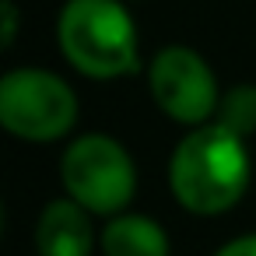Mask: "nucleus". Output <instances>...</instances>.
<instances>
[{
    "label": "nucleus",
    "instance_id": "f257e3e1",
    "mask_svg": "<svg viewBox=\"0 0 256 256\" xmlns=\"http://www.w3.org/2000/svg\"><path fill=\"white\" fill-rule=\"evenodd\" d=\"M168 186L193 214H224L249 186V151L238 134L221 123L193 126L172 151Z\"/></svg>",
    "mask_w": 256,
    "mask_h": 256
},
{
    "label": "nucleus",
    "instance_id": "f03ea898",
    "mask_svg": "<svg viewBox=\"0 0 256 256\" xmlns=\"http://www.w3.org/2000/svg\"><path fill=\"white\" fill-rule=\"evenodd\" d=\"M56 39L67 64L92 81L126 78L140 67V39L123 0H67Z\"/></svg>",
    "mask_w": 256,
    "mask_h": 256
},
{
    "label": "nucleus",
    "instance_id": "7ed1b4c3",
    "mask_svg": "<svg viewBox=\"0 0 256 256\" xmlns=\"http://www.w3.org/2000/svg\"><path fill=\"white\" fill-rule=\"evenodd\" d=\"M0 123L8 134L32 144L60 140L78 123V95L53 70H8L0 78Z\"/></svg>",
    "mask_w": 256,
    "mask_h": 256
},
{
    "label": "nucleus",
    "instance_id": "20e7f679",
    "mask_svg": "<svg viewBox=\"0 0 256 256\" xmlns=\"http://www.w3.org/2000/svg\"><path fill=\"white\" fill-rule=\"evenodd\" d=\"M64 190L74 204H81L88 214H109L116 218L137 190V168L126 148L106 134H84L78 137L60 162Z\"/></svg>",
    "mask_w": 256,
    "mask_h": 256
},
{
    "label": "nucleus",
    "instance_id": "39448f33",
    "mask_svg": "<svg viewBox=\"0 0 256 256\" xmlns=\"http://www.w3.org/2000/svg\"><path fill=\"white\" fill-rule=\"evenodd\" d=\"M148 84H151L154 106L182 126H204L210 116H218L221 92H218L214 70L190 46L158 50L148 67Z\"/></svg>",
    "mask_w": 256,
    "mask_h": 256
},
{
    "label": "nucleus",
    "instance_id": "423d86ee",
    "mask_svg": "<svg viewBox=\"0 0 256 256\" xmlns=\"http://www.w3.org/2000/svg\"><path fill=\"white\" fill-rule=\"evenodd\" d=\"M36 246H39V256H92L95 232H92L88 210L70 196L46 204L36 228Z\"/></svg>",
    "mask_w": 256,
    "mask_h": 256
},
{
    "label": "nucleus",
    "instance_id": "0eeeda50",
    "mask_svg": "<svg viewBox=\"0 0 256 256\" xmlns=\"http://www.w3.org/2000/svg\"><path fill=\"white\" fill-rule=\"evenodd\" d=\"M106 256H168L165 228L148 214H116L98 238Z\"/></svg>",
    "mask_w": 256,
    "mask_h": 256
},
{
    "label": "nucleus",
    "instance_id": "6e6552de",
    "mask_svg": "<svg viewBox=\"0 0 256 256\" xmlns=\"http://www.w3.org/2000/svg\"><path fill=\"white\" fill-rule=\"evenodd\" d=\"M214 123L228 126L232 134H238L246 140L256 130V88L252 84H235L232 92H224Z\"/></svg>",
    "mask_w": 256,
    "mask_h": 256
},
{
    "label": "nucleus",
    "instance_id": "1a4fd4ad",
    "mask_svg": "<svg viewBox=\"0 0 256 256\" xmlns=\"http://www.w3.org/2000/svg\"><path fill=\"white\" fill-rule=\"evenodd\" d=\"M214 256H256V235H242V238H232L224 242Z\"/></svg>",
    "mask_w": 256,
    "mask_h": 256
},
{
    "label": "nucleus",
    "instance_id": "9d476101",
    "mask_svg": "<svg viewBox=\"0 0 256 256\" xmlns=\"http://www.w3.org/2000/svg\"><path fill=\"white\" fill-rule=\"evenodd\" d=\"M0 11H4V50H11L14 46V36H18V8H14V0H4L0 4Z\"/></svg>",
    "mask_w": 256,
    "mask_h": 256
}]
</instances>
